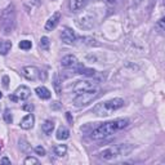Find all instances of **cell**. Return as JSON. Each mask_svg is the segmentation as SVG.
<instances>
[{"label": "cell", "mask_w": 165, "mask_h": 165, "mask_svg": "<svg viewBox=\"0 0 165 165\" xmlns=\"http://www.w3.org/2000/svg\"><path fill=\"white\" fill-rule=\"evenodd\" d=\"M49 44H50V41H49V39L47 38V36H43L41 39H40V43H39V47L43 49V50H48L49 49Z\"/></svg>", "instance_id": "24"}, {"label": "cell", "mask_w": 165, "mask_h": 165, "mask_svg": "<svg viewBox=\"0 0 165 165\" xmlns=\"http://www.w3.org/2000/svg\"><path fill=\"white\" fill-rule=\"evenodd\" d=\"M98 88V83L97 81H93V80H81V81H76V84L72 86V89L75 93H84V92H88V90H92V89H95Z\"/></svg>", "instance_id": "6"}, {"label": "cell", "mask_w": 165, "mask_h": 165, "mask_svg": "<svg viewBox=\"0 0 165 165\" xmlns=\"http://www.w3.org/2000/svg\"><path fill=\"white\" fill-rule=\"evenodd\" d=\"M19 143H22V150H23V151H26V150L28 148V146H27L28 143H27L26 141H23V139H21V141H19Z\"/></svg>", "instance_id": "31"}, {"label": "cell", "mask_w": 165, "mask_h": 165, "mask_svg": "<svg viewBox=\"0 0 165 165\" xmlns=\"http://www.w3.org/2000/svg\"><path fill=\"white\" fill-rule=\"evenodd\" d=\"M16 26V8L13 4L8 5L0 14V30L3 34H10Z\"/></svg>", "instance_id": "2"}, {"label": "cell", "mask_w": 165, "mask_h": 165, "mask_svg": "<svg viewBox=\"0 0 165 165\" xmlns=\"http://www.w3.org/2000/svg\"><path fill=\"white\" fill-rule=\"evenodd\" d=\"M0 162H2V164H9V165H10V160L7 159V157H3L2 160H0Z\"/></svg>", "instance_id": "33"}, {"label": "cell", "mask_w": 165, "mask_h": 165, "mask_svg": "<svg viewBox=\"0 0 165 165\" xmlns=\"http://www.w3.org/2000/svg\"><path fill=\"white\" fill-rule=\"evenodd\" d=\"M61 39L64 44H69V45H71V44H75L76 41V35L75 32L70 28V27H63L62 28V32H61Z\"/></svg>", "instance_id": "9"}, {"label": "cell", "mask_w": 165, "mask_h": 165, "mask_svg": "<svg viewBox=\"0 0 165 165\" xmlns=\"http://www.w3.org/2000/svg\"><path fill=\"white\" fill-rule=\"evenodd\" d=\"M2 97H3V93H2V92H0V98H2Z\"/></svg>", "instance_id": "35"}, {"label": "cell", "mask_w": 165, "mask_h": 165, "mask_svg": "<svg viewBox=\"0 0 165 165\" xmlns=\"http://www.w3.org/2000/svg\"><path fill=\"white\" fill-rule=\"evenodd\" d=\"M23 110L27 111V112H32V111H34V105H32V103H26V105H23Z\"/></svg>", "instance_id": "29"}, {"label": "cell", "mask_w": 165, "mask_h": 165, "mask_svg": "<svg viewBox=\"0 0 165 165\" xmlns=\"http://www.w3.org/2000/svg\"><path fill=\"white\" fill-rule=\"evenodd\" d=\"M80 40L84 43V44H86V45H90V47H100L101 44L100 43H97V40L95 39H93V38H89V36H83V38H80Z\"/></svg>", "instance_id": "22"}, {"label": "cell", "mask_w": 165, "mask_h": 165, "mask_svg": "<svg viewBox=\"0 0 165 165\" xmlns=\"http://www.w3.org/2000/svg\"><path fill=\"white\" fill-rule=\"evenodd\" d=\"M34 124H35V117H34V115L30 112L28 115H26L23 119L21 120V124L19 125H21L22 129L28 130V129H31L32 126H34Z\"/></svg>", "instance_id": "13"}, {"label": "cell", "mask_w": 165, "mask_h": 165, "mask_svg": "<svg viewBox=\"0 0 165 165\" xmlns=\"http://www.w3.org/2000/svg\"><path fill=\"white\" fill-rule=\"evenodd\" d=\"M76 23H78V26L80 28H85V30H89L94 26V18L89 14H85L80 18H78V21H76Z\"/></svg>", "instance_id": "10"}, {"label": "cell", "mask_w": 165, "mask_h": 165, "mask_svg": "<svg viewBox=\"0 0 165 165\" xmlns=\"http://www.w3.org/2000/svg\"><path fill=\"white\" fill-rule=\"evenodd\" d=\"M86 5V0H70V9L71 12H79Z\"/></svg>", "instance_id": "15"}, {"label": "cell", "mask_w": 165, "mask_h": 165, "mask_svg": "<svg viewBox=\"0 0 165 165\" xmlns=\"http://www.w3.org/2000/svg\"><path fill=\"white\" fill-rule=\"evenodd\" d=\"M57 139L59 141H64V139H67L70 137V130L66 128V126H59L58 130H57Z\"/></svg>", "instance_id": "18"}, {"label": "cell", "mask_w": 165, "mask_h": 165, "mask_svg": "<svg viewBox=\"0 0 165 165\" xmlns=\"http://www.w3.org/2000/svg\"><path fill=\"white\" fill-rule=\"evenodd\" d=\"M0 150H2V145H0Z\"/></svg>", "instance_id": "36"}, {"label": "cell", "mask_w": 165, "mask_h": 165, "mask_svg": "<svg viewBox=\"0 0 165 165\" xmlns=\"http://www.w3.org/2000/svg\"><path fill=\"white\" fill-rule=\"evenodd\" d=\"M35 152L38 153V155H40V156H44V155H45V148L41 147V146H38V147H35Z\"/></svg>", "instance_id": "28"}, {"label": "cell", "mask_w": 165, "mask_h": 165, "mask_svg": "<svg viewBox=\"0 0 165 165\" xmlns=\"http://www.w3.org/2000/svg\"><path fill=\"white\" fill-rule=\"evenodd\" d=\"M31 47H32V43L30 40H22V41H19V48L21 49L28 50V49H31Z\"/></svg>", "instance_id": "26"}, {"label": "cell", "mask_w": 165, "mask_h": 165, "mask_svg": "<svg viewBox=\"0 0 165 165\" xmlns=\"http://www.w3.org/2000/svg\"><path fill=\"white\" fill-rule=\"evenodd\" d=\"M53 129H54V123L52 121V120H45V121L43 123V125H41L43 133H44V134H47V136L52 134Z\"/></svg>", "instance_id": "17"}, {"label": "cell", "mask_w": 165, "mask_h": 165, "mask_svg": "<svg viewBox=\"0 0 165 165\" xmlns=\"http://www.w3.org/2000/svg\"><path fill=\"white\" fill-rule=\"evenodd\" d=\"M98 95H100V89H98V88L92 89V90H88V92H84V93H80L74 98V105L76 107L88 106L89 103H92Z\"/></svg>", "instance_id": "5"}, {"label": "cell", "mask_w": 165, "mask_h": 165, "mask_svg": "<svg viewBox=\"0 0 165 165\" xmlns=\"http://www.w3.org/2000/svg\"><path fill=\"white\" fill-rule=\"evenodd\" d=\"M75 72L76 74H79V75H83V76H88V78H90V76H94L95 75V70H93V69H88V67H85V66H83V64H80V63H78L75 66Z\"/></svg>", "instance_id": "14"}, {"label": "cell", "mask_w": 165, "mask_h": 165, "mask_svg": "<svg viewBox=\"0 0 165 165\" xmlns=\"http://www.w3.org/2000/svg\"><path fill=\"white\" fill-rule=\"evenodd\" d=\"M128 125H129L128 119H116V120H112V121H107L95 126L90 131V137L93 139H105L110 136L117 133V131L123 130Z\"/></svg>", "instance_id": "1"}, {"label": "cell", "mask_w": 165, "mask_h": 165, "mask_svg": "<svg viewBox=\"0 0 165 165\" xmlns=\"http://www.w3.org/2000/svg\"><path fill=\"white\" fill-rule=\"evenodd\" d=\"M3 116H4V120H5V123H7V124H12L13 117H12V112H10V110H9V108H5V111H4Z\"/></svg>", "instance_id": "25"}, {"label": "cell", "mask_w": 165, "mask_h": 165, "mask_svg": "<svg viewBox=\"0 0 165 165\" xmlns=\"http://www.w3.org/2000/svg\"><path fill=\"white\" fill-rule=\"evenodd\" d=\"M133 146L131 145H117V146H112V147H108L103 151H101L98 155H100L101 159L103 160H112L116 159L119 156H126L129 153L133 151Z\"/></svg>", "instance_id": "4"}, {"label": "cell", "mask_w": 165, "mask_h": 165, "mask_svg": "<svg viewBox=\"0 0 165 165\" xmlns=\"http://www.w3.org/2000/svg\"><path fill=\"white\" fill-rule=\"evenodd\" d=\"M35 93L38 94L39 98H41V100H49L50 98V90L47 89L45 86H38L36 89H35Z\"/></svg>", "instance_id": "16"}, {"label": "cell", "mask_w": 165, "mask_h": 165, "mask_svg": "<svg viewBox=\"0 0 165 165\" xmlns=\"http://www.w3.org/2000/svg\"><path fill=\"white\" fill-rule=\"evenodd\" d=\"M10 48H12V43L8 40H0V54L2 56H5V54L9 53Z\"/></svg>", "instance_id": "19"}, {"label": "cell", "mask_w": 165, "mask_h": 165, "mask_svg": "<svg viewBox=\"0 0 165 165\" xmlns=\"http://www.w3.org/2000/svg\"><path fill=\"white\" fill-rule=\"evenodd\" d=\"M3 86L5 89H8V86H9V78L8 76H3Z\"/></svg>", "instance_id": "30"}, {"label": "cell", "mask_w": 165, "mask_h": 165, "mask_svg": "<svg viewBox=\"0 0 165 165\" xmlns=\"http://www.w3.org/2000/svg\"><path fill=\"white\" fill-rule=\"evenodd\" d=\"M30 94H31L30 88H27L26 85H21V86L17 88L16 92H14L12 95H9V100H12L13 102L25 101V100H27V98L30 97Z\"/></svg>", "instance_id": "8"}, {"label": "cell", "mask_w": 165, "mask_h": 165, "mask_svg": "<svg viewBox=\"0 0 165 165\" xmlns=\"http://www.w3.org/2000/svg\"><path fill=\"white\" fill-rule=\"evenodd\" d=\"M155 30L159 32L160 35L164 34V31H165V19L164 18H160L157 22H156V25H155Z\"/></svg>", "instance_id": "23"}, {"label": "cell", "mask_w": 165, "mask_h": 165, "mask_svg": "<svg viewBox=\"0 0 165 165\" xmlns=\"http://www.w3.org/2000/svg\"><path fill=\"white\" fill-rule=\"evenodd\" d=\"M66 117H67V120H69V123H70V124H72V123H74V117L71 116V114H70V112H66Z\"/></svg>", "instance_id": "32"}, {"label": "cell", "mask_w": 165, "mask_h": 165, "mask_svg": "<svg viewBox=\"0 0 165 165\" xmlns=\"http://www.w3.org/2000/svg\"><path fill=\"white\" fill-rule=\"evenodd\" d=\"M142 2H143V0H134V3H136V5H139Z\"/></svg>", "instance_id": "34"}, {"label": "cell", "mask_w": 165, "mask_h": 165, "mask_svg": "<svg viewBox=\"0 0 165 165\" xmlns=\"http://www.w3.org/2000/svg\"><path fill=\"white\" fill-rule=\"evenodd\" d=\"M53 86H54V90H56V93L59 95V94L62 93V88H61V80H59V76H58L57 72L54 74V78H53Z\"/></svg>", "instance_id": "21"}, {"label": "cell", "mask_w": 165, "mask_h": 165, "mask_svg": "<svg viewBox=\"0 0 165 165\" xmlns=\"http://www.w3.org/2000/svg\"><path fill=\"white\" fill-rule=\"evenodd\" d=\"M66 151H67V146L66 145H57V146H54L53 147V152H54V155L56 156H64V153Z\"/></svg>", "instance_id": "20"}, {"label": "cell", "mask_w": 165, "mask_h": 165, "mask_svg": "<svg viewBox=\"0 0 165 165\" xmlns=\"http://www.w3.org/2000/svg\"><path fill=\"white\" fill-rule=\"evenodd\" d=\"M31 164L38 165V164H39V160H38L36 157H32V156L26 157V159H25V165H31Z\"/></svg>", "instance_id": "27"}, {"label": "cell", "mask_w": 165, "mask_h": 165, "mask_svg": "<svg viewBox=\"0 0 165 165\" xmlns=\"http://www.w3.org/2000/svg\"><path fill=\"white\" fill-rule=\"evenodd\" d=\"M78 58L72 54H67V56H64L62 59H61V64L66 69H70V67H75L76 64H78Z\"/></svg>", "instance_id": "12"}, {"label": "cell", "mask_w": 165, "mask_h": 165, "mask_svg": "<svg viewBox=\"0 0 165 165\" xmlns=\"http://www.w3.org/2000/svg\"><path fill=\"white\" fill-rule=\"evenodd\" d=\"M21 74L23 78H26L27 80H31V81L41 79V71L38 67H35V66H26V67L21 70Z\"/></svg>", "instance_id": "7"}, {"label": "cell", "mask_w": 165, "mask_h": 165, "mask_svg": "<svg viewBox=\"0 0 165 165\" xmlns=\"http://www.w3.org/2000/svg\"><path fill=\"white\" fill-rule=\"evenodd\" d=\"M59 21H61V12H54L49 19L47 21V23H45V31H52L57 27V25L59 23Z\"/></svg>", "instance_id": "11"}, {"label": "cell", "mask_w": 165, "mask_h": 165, "mask_svg": "<svg viewBox=\"0 0 165 165\" xmlns=\"http://www.w3.org/2000/svg\"><path fill=\"white\" fill-rule=\"evenodd\" d=\"M124 106V100L121 98H114V100H108L106 102L98 103L93 107L92 112L97 116H107L110 114H112L116 110L121 108Z\"/></svg>", "instance_id": "3"}]
</instances>
